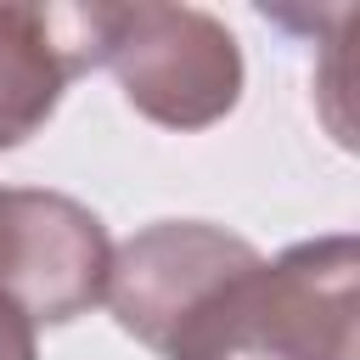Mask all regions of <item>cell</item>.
<instances>
[{"instance_id": "1", "label": "cell", "mask_w": 360, "mask_h": 360, "mask_svg": "<svg viewBox=\"0 0 360 360\" xmlns=\"http://www.w3.org/2000/svg\"><path fill=\"white\" fill-rule=\"evenodd\" d=\"M360 248L349 231L231 270L163 343V360H349Z\"/></svg>"}, {"instance_id": "2", "label": "cell", "mask_w": 360, "mask_h": 360, "mask_svg": "<svg viewBox=\"0 0 360 360\" xmlns=\"http://www.w3.org/2000/svg\"><path fill=\"white\" fill-rule=\"evenodd\" d=\"M90 68H112L124 101L163 129H208L242 101V45L197 6H84Z\"/></svg>"}, {"instance_id": "3", "label": "cell", "mask_w": 360, "mask_h": 360, "mask_svg": "<svg viewBox=\"0 0 360 360\" xmlns=\"http://www.w3.org/2000/svg\"><path fill=\"white\" fill-rule=\"evenodd\" d=\"M112 264L107 225L62 197L34 186H0V298H11L34 326H62L101 304Z\"/></svg>"}, {"instance_id": "4", "label": "cell", "mask_w": 360, "mask_h": 360, "mask_svg": "<svg viewBox=\"0 0 360 360\" xmlns=\"http://www.w3.org/2000/svg\"><path fill=\"white\" fill-rule=\"evenodd\" d=\"M248 259H259V248L225 225L208 219H158L146 231H135L124 248H112L107 264V309L112 321L146 343L152 354H163L169 332Z\"/></svg>"}, {"instance_id": "5", "label": "cell", "mask_w": 360, "mask_h": 360, "mask_svg": "<svg viewBox=\"0 0 360 360\" xmlns=\"http://www.w3.org/2000/svg\"><path fill=\"white\" fill-rule=\"evenodd\" d=\"M79 73H90L84 6L0 0V152L45 129Z\"/></svg>"}, {"instance_id": "6", "label": "cell", "mask_w": 360, "mask_h": 360, "mask_svg": "<svg viewBox=\"0 0 360 360\" xmlns=\"http://www.w3.org/2000/svg\"><path fill=\"white\" fill-rule=\"evenodd\" d=\"M0 360H39V343H34V321L0 298Z\"/></svg>"}]
</instances>
